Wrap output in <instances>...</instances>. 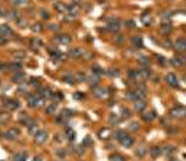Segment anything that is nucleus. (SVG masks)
Segmentation results:
<instances>
[{
  "instance_id": "f257e3e1",
  "label": "nucleus",
  "mask_w": 186,
  "mask_h": 161,
  "mask_svg": "<svg viewBox=\"0 0 186 161\" xmlns=\"http://www.w3.org/2000/svg\"><path fill=\"white\" fill-rule=\"evenodd\" d=\"M170 117L176 118V120H181V118L186 117V107L183 106H175L170 110Z\"/></svg>"
},
{
  "instance_id": "f03ea898",
  "label": "nucleus",
  "mask_w": 186,
  "mask_h": 161,
  "mask_svg": "<svg viewBox=\"0 0 186 161\" xmlns=\"http://www.w3.org/2000/svg\"><path fill=\"white\" fill-rule=\"evenodd\" d=\"M174 47H175V50H176V52L185 53L186 52V39H185V38H178V39L175 40Z\"/></svg>"
},
{
  "instance_id": "7ed1b4c3",
  "label": "nucleus",
  "mask_w": 186,
  "mask_h": 161,
  "mask_svg": "<svg viewBox=\"0 0 186 161\" xmlns=\"http://www.w3.org/2000/svg\"><path fill=\"white\" fill-rule=\"evenodd\" d=\"M165 82L168 85H170L171 88H178V78L175 77V74H167V77H165Z\"/></svg>"
},
{
  "instance_id": "20e7f679",
  "label": "nucleus",
  "mask_w": 186,
  "mask_h": 161,
  "mask_svg": "<svg viewBox=\"0 0 186 161\" xmlns=\"http://www.w3.org/2000/svg\"><path fill=\"white\" fill-rule=\"evenodd\" d=\"M171 29H172V25H171V22H162L161 25H160V32L162 33V35H168V33L171 32Z\"/></svg>"
},
{
  "instance_id": "39448f33",
  "label": "nucleus",
  "mask_w": 186,
  "mask_h": 161,
  "mask_svg": "<svg viewBox=\"0 0 186 161\" xmlns=\"http://www.w3.org/2000/svg\"><path fill=\"white\" fill-rule=\"evenodd\" d=\"M149 153H150V156H151L153 158H157L158 156L162 153V149H161V147H158V146H153V147H150Z\"/></svg>"
},
{
  "instance_id": "423d86ee",
  "label": "nucleus",
  "mask_w": 186,
  "mask_h": 161,
  "mask_svg": "<svg viewBox=\"0 0 186 161\" xmlns=\"http://www.w3.org/2000/svg\"><path fill=\"white\" fill-rule=\"evenodd\" d=\"M146 109V103L143 99H138V100L135 101V110L136 111H139V113H142L143 110Z\"/></svg>"
},
{
  "instance_id": "0eeeda50",
  "label": "nucleus",
  "mask_w": 186,
  "mask_h": 161,
  "mask_svg": "<svg viewBox=\"0 0 186 161\" xmlns=\"http://www.w3.org/2000/svg\"><path fill=\"white\" fill-rule=\"evenodd\" d=\"M140 20H142V22H143L146 27H149V25L153 22V18H151V16H150L149 13H145V14H142V16H140Z\"/></svg>"
},
{
  "instance_id": "6e6552de",
  "label": "nucleus",
  "mask_w": 186,
  "mask_h": 161,
  "mask_svg": "<svg viewBox=\"0 0 186 161\" xmlns=\"http://www.w3.org/2000/svg\"><path fill=\"white\" fill-rule=\"evenodd\" d=\"M171 64L174 65V67H182V64H185V58H182V57H174V58H171Z\"/></svg>"
},
{
  "instance_id": "1a4fd4ad",
  "label": "nucleus",
  "mask_w": 186,
  "mask_h": 161,
  "mask_svg": "<svg viewBox=\"0 0 186 161\" xmlns=\"http://www.w3.org/2000/svg\"><path fill=\"white\" fill-rule=\"evenodd\" d=\"M120 142H121V145L125 146V147H131V146L134 145V139H132L131 136H128V135H126L125 137H122Z\"/></svg>"
},
{
  "instance_id": "9d476101",
  "label": "nucleus",
  "mask_w": 186,
  "mask_h": 161,
  "mask_svg": "<svg viewBox=\"0 0 186 161\" xmlns=\"http://www.w3.org/2000/svg\"><path fill=\"white\" fill-rule=\"evenodd\" d=\"M154 118H156V113L154 111H149V113L143 114V121H146V122H151Z\"/></svg>"
},
{
  "instance_id": "9b49d317",
  "label": "nucleus",
  "mask_w": 186,
  "mask_h": 161,
  "mask_svg": "<svg viewBox=\"0 0 186 161\" xmlns=\"http://www.w3.org/2000/svg\"><path fill=\"white\" fill-rule=\"evenodd\" d=\"M69 54H71L74 58H78V57H81L82 54H83V52H82L81 49L75 47V49H72V50H69Z\"/></svg>"
},
{
  "instance_id": "f8f14e48",
  "label": "nucleus",
  "mask_w": 186,
  "mask_h": 161,
  "mask_svg": "<svg viewBox=\"0 0 186 161\" xmlns=\"http://www.w3.org/2000/svg\"><path fill=\"white\" fill-rule=\"evenodd\" d=\"M146 151H147V149H146L145 146H140V147L136 149V156H138L139 158H143L146 156Z\"/></svg>"
},
{
  "instance_id": "ddd939ff",
  "label": "nucleus",
  "mask_w": 186,
  "mask_h": 161,
  "mask_svg": "<svg viewBox=\"0 0 186 161\" xmlns=\"http://www.w3.org/2000/svg\"><path fill=\"white\" fill-rule=\"evenodd\" d=\"M175 150H176V147L175 146H170V145H167L162 147V151L165 154H170V153H175Z\"/></svg>"
},
{
  "instance_id": "4468645a",
  "label": "nucleus",
  "mask_w": 186,
  "mask_h": 161,
  "mask_svg": "<svg viewBox=\"0 0 186 161\" xmlns=\"http://www.w3.org/2000/svg\"><path fill=\"white\" fill-rule=\"evenodd\" d=\"M110 161H126V158L121 154H113L110 156Z\"/></svg>"
},
{
  "instance_id": "2eb2a0df",
  "label": "nucleus",
  "mask_w": 186,
  "mask_h": 161,
  "mask_svg": "<svg viewBox=\"0 0 186 161\" xmlns=\"http://www.w3.org/2000/svg\"><path fill=\"white\" fill-rule=\"evenodd\" d=\"M132 43H134V46H139V47H142V46H143V40H142L140 36H134L132 38Z\"/></svg>"
},
{
  "instance_id": "dca6fc26",
  "label": "nucleus",
  "mask_w": 186,
  "mask_h": 161,
  "mask_svg": "<svg viewBox=\"0 0 186 161\" xmlns=\"http://www.w3.org/2000/svg\"><path fill=\"white\" fill-rule=\"evenodd\" d=\"M99 136H100L101 139H108V137H110V131L107 128L101 129L100 132H99Z\"/></svg>"
},
{
  "instance_id": "f3484780",
  "label": "nucleus",
  "mask_w": 186,
  "mask_h": 161,
  "mask_svg": "<svg viewBox=\"0 0 186 161\" xmlns=\"http://www.w3.org/2000/svg\"><path fill=\"white\" fill-rule=\"evenodd\" d=\"M46 140V132H39L36 133V142H39V143H42V142H45Z\"/></svg>"
},
{
  "instance_id": "a211bd4d",
  "label": "nucleus",
  "mask_w": 186,
  "mask_h": 161,
  "mask_svg": "<svg viewBox=\"0 0 186 161\" xmlns=\"http://www.w3.org/2000/svg\"><path fill=\"white\" fill-rule=\"evenodd\" d=\"M69 40H71V38L67 36V35H60L58 36V42H61V43H68Z\"/></svg>"
},
{
  "instance_id": "6ab92c4d",
  "label": "nucleus",
  "mask_w": 186,
  "mask_h": 161,
  "mask_svg": "<svg viewBox=\"0 0 186 161\" xmlns=\"http://www.w3.org/2000/svg\"><path fill=\"white\" fill-rule=\"evenodd\" d=\"M156 60H157V63H158V64H161V65H165V64H167L165 58H164L162 56H156Z\"/></svg>"
},
{
  "instance_id": "aec40b11",
  "label": "nucleus",
  "mask_w": 186,
  "mask_h": 161,
  "mask_svg": "<svg viewBox=\"0 0 186 161\" xmlns=\"http://www.w3.org/2000/svg\"><path fill=\"white\" fill-rule=\"evenodd\" d=\"M139 63H140V64H143V65H149L150 64V60L147 58V57H140V58H139Z\"/></svg>"
},
{
  "instance_id": "412c9836",
  "label": "nucleus",
  "mask_w": 186,
  "mask_h": 161,
  "mask_svg": "<svg viewBox=\"0 0 186 161\" xmlns=\"http://www.w3.org/2000/svg\"><path fill=\"white\" fill-rule=\"evenodd\" d=\"M126 136V132H124V131H118L117 132V139L118 140H121L122 137H125Z\"/></svg>"
},
{
  "instance_id": "4be33fe9",
  "label": "nucleus",
  "mask_w": 186,
  "mask_h": 161,
  "mask_svg": "<svg viewBox=\"0 0 186 161\" xmlns=\"http://www.w3.org/2000/svg\"><path fill=\"white\" fill-rule=\"evenodd\" d=\"M56 8L58 10V11H61V13L65 11V6H64V4H58V3H57L56 4Z\"/></svg>"
},
{
  "instance_id": "5701e85b",
  "label": "nucleus",
  "mask_w": 186,
  "mask_h": 161,
  "mask_svg": "<svg viewBox=\"0 0 186 161\" xmlns=\"http://www.w3.org/2000/svg\"><path fill=\"white\" fill-rule=\"evenodd\" d=\"M14 135H17V132H16V131H14V129H11V131H10V132H8L7 135H6V136H7V137H10V139H11V137H14Z\"/></svg>"
},
{
  "instance_id": "b1692460",
  "label": "nucleus",
  "mask_w": 186,
  "mask_h": 161,
  "mask_svg": "<svg viewBox=\"0 0 186 161\" xmlns=\"http://www.w3.org/2000/svg\"><path fill=\"white\" fill-rule=\"evenodd\" d=\"M129 115H131V114H129V110H125V109L122 110V117H124V118H125V117L128 118Z\"/></svg>"
},
{
  "instance_id": "393cba45",
  "label": "nucleus",
  "mask_w": 186,
  "mask_h": 161,
  "mask_svg": "<svg viewBox=\"0 0 186 161\" xmlns=\"http://www.w3.org/2000/svg\"><path fill=\"white\" fill-rule=\"evenodd\" d=\"M77 78H78V80H79V82H82V80H85V79H86L83 74H78V75H77Z\"/></svg>"
},
{
  "instance_id": "a878e982",
  "label": "nucleus",
  "mask_w": 186,
  "mask_h": 161,
  "mask_svg": "<svg viewBox=\"0 0 186 161\" xmlns=\"http://www.w3.org/2000/svg\"><path fill=\"white\" fill-rule=\"evenodd\" d=\"M131 129H132V131H136V129L139 128L138 126V124H136V122H132V124H131V126H129Z\"/></svg>"
},
{
  "instance_id": "bb28decb",
  "label": "nucleus",
  "mask_w": 186,
  "mask_h": 161,
  "mask_svg": "<svg viewBox=\"0 0 186 161\" xmlns=\"http://www.w3.org/2000/svg\"><path fill=\"white\" fill-rule=\"evenodd\" d=\"M65 82H74V78L72 77H64Z\"/></svg>"
},
{
  "instance_id": "cd10ccee",
  "label": "nucleus",
  "mask_w": 186,
  "mask_h": 161,
  "mask_svg": "<svg viewBox=\"0 0 186 161\" xmlns=\"http://www.w3.org/2000/svg\"><path fill=\"white\" fill-rule=\"evenodd\" d=\"M126 24H128V28H134V27H135V25H134V21H128Z\"/></svg>"
},
{
  "instance_id": "c85d7f7f",
  "label": "nucleus",
  "mask_w": 186,
  "mask_h": 161,
  "mask_svg": "<svg viewBox=\"0 0 186 161\" xmlns=\"http://www.w3.org/2000/svg\"><path fill=\"white\" fill-rule=\"evenodd\" d=\"M183 29H185V31H186V25H185V27H183Z\"/></svg>"
},
{
  "instance_id": "c756f323",
  "label": "nucleus",
  "mask_w": 186,
  "mask_h": 161,
  "mask_svg": "<svg viewBox=\"0 0 186 161\" xmlns=\"http://www.w3.org/2000/svg\"><path fill=\"white\" fill-rule=\"evenodd\" d=\"M99 1H104V0H99Z\"/></svg>"
},
{
  "instance_id": "7c9ffc66",
  "label": "nucleus",
  "mask_w": 186,
  "mask_h": 161,
  "mask_svg": "<svg viewBox=\"0 0 186 161\" xmlns=\"http://www.w3.org/2000/svg\"><path fill=\"white\" fill-rule=\"evenodd\" d=\"M185 79H186V77H185Z\"/></svg>"
}]
</instances>
